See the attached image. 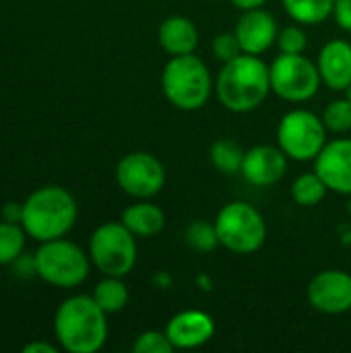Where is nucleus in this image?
Segmentation results:
<instances>
[{"mask_svg":"<svg viewBox=\"0 0 351 353\" xmlns=\"http://www.w3.org/2000/svg\"><path fill=\"white\" fill-rule=\"evenodd\" d=\"M54 337L68 353H95L108 341V314L93 296H70L54 314Z\"/></svg>","mask_w":351,"mask_h":353,"instance_id":"nucleus-1","label":"nucleus"},{"mask_svg":"<svg viewBox=\"0 0 351 353\" xmlns=\"http://www.w3.org/2000/svg\"><path fill=\"white\" fill-rule=\"evenodd\" d=\"M79 205L70 190L58 184L35 188L23 201V230L35 242L64 238L77 223Z\"/></svg>","mask_w":351,"mask_h":353,"instance_id":"nucleus-2","label":"nucleus"},{"mask_svg":"<svg viewBox=\"0 0 351 353\" xmlns=\"http://www.w3.org/2000/svg\"><path fill=\"white\" fill-rule=\"evenodd\" d=\"M215 91L225 110L234 114L252 112L271 93L269 66L261 60V56L240 54L221 66Z\"/></svg>","mask_w":351,"mask_h":353,"instance_id":"nucleus-3","label":"nucleus"},{"mask_svg":"<svg viewBox=\"0 0 351 353\" xmlns=\"http://www.w3.org/2000/svg\"><path fill=\"white\" fill-rule=\"evenodd\" d=\"M161 89L168 101L182 112L201 110L213 91L209 66L192 54L172 56L161 72Z\"/></svg>","mask_w":351,"mask_h":353,"instance_id":"nucleus-4","label":"nucleus"},{"mask_svg":"<svg viewBox=\"0 0 351 353\" xmlns=\"http://www.w3.org/2000/svg\"><path fill=\"white\" fill-rule=\"evenodd\" d=\"M37 277L54 288L72 290L85 283L91 271L89 252L77 246L70 240L58 238L50 242H41L35 250Z\"/></svg>","mask_w":351,"mask_h":353,"instance_id":"nucleus-5","label":"nucleus"},{"mask_svg":"<svg viewBox=\"0 0 351 353\" xmlns=\"http://www.w3.org/2000/svg\"><path fill=\"white\" fill-rule=\"evenodd\" d=\"M219 244L234 254H254L267 240V223L259 209L246 201H234L221 207L215 217Z\"/></svg>","mask_w":351,"mask_h":353,"instance_id":"nucleus-6","label":"nucleus"},{"mask_svg":"<svg viewBox=\"0 0 351 353\" xmlns=\"http://www.w3.org/2000/svg\"><path fill=\"white\" fill-rule=\"evenodd\" d=\"M137 236L122 221L101 223L89 238V259L108 277H126L137 265Z\"/></svg>","mask_w":351,"mask_h":353,"instance_id":"nucleus-7","label":"nucleus"},{"mask_svg":"<svg viewBox=\"0 0 351 353\" xmlns=\"http://www.w3.org/2000/svg\"><path fill=\"white\" fill-rule=\"evenodd\" d=\"M327 126L310 110L288 112L277 126V145L294 161H314L327 145Z\"/></svg>","mask_w":351,"mask_h":353,"instance_id":"nucleus-8","label":"nucleus"},{"mask_svg":"<svg viewBox=\"0 0 351 353\" xmlns=\"http://www.w3.org/2000/svg\"><path fill=\"white\" fill-rule=\"evenodd\" d=\"M271 91L290 103H302L317 95L321 87L319 66L304 54H279L271 66Z\"/></svg>","mask_w":351,"mask_h":353,"instance_id":"nucleus-9","label":"nucleus"},{"mask_svg":"<svg viewBox=\"0 0 351 353\" xmlns=\"http://www.w3.org/2000/svg\"><path fill=\"white\" fill-rule=\"evenodd\" d=\"M116 182L132 199H153L166 186V168L155 155L132 151L118 161Z\"/></svg>","mask_w":351,"mask_h":353,"instance_id":"nucleus-10","label":"nucleus"},{"mask_svg":"<svg viewBox=\"0 0 351 353\" xmlns=\"http://www.w3.org/2000/svg\"><path fill=\"white\" fill-rule=\"evenodd\" d=\"M308 302L323 314H343L351 310V275L339 269L317 273L308 283Z\"/></svg>","mask_w":351,"mask_h":353,"instance_id":"nucleus-11","label":"nucleus"},{"mask_svg":"<svg viewBox=\"0 0 351 353\" xmlns=\"http://www.w3.org/2000/svg\"><path fill=\"white\" fill-rule=\"evenodd\" d=\"M314 172L327 188L337 194H351V139H335L323 147L314 159Z\"/></svg>","mask_w":351,"mask_h":353,"instance_id":"nucleus-12","label":"nucleus"},{"mask_svg":"<svg viewBox=\"0 0 351 353\" xmlns=\"http://www.w3.org/2000/svg\"><path fill=\"white\" fill-rule=\"evenodd\" d=\"M288 172V155L281 147L273 145H257L244 153L242 176L248 184L267 188L277 184Z\"/></svg>","mask_w":351,"mask_h":353,"instance_id":"nucleus-13","label":"nucleus"},{"mask_svg":"<svg viewBox=\"0 0 351 353\" xmlns=\"http://www.w3.org/2000/svg\"><path fill=\"white\" fill-rule=\"evenodd\" d=\"M166 335L174 350H197L215 335V321L203 310H182L166 325Z\"/></svg>","mask_w":351,"mask_h":353,"instance_id":"nucleus-14","label":"nucleus"},{"mask_svg":"<svg viewBox=\"0 0 351 353\" xmlns=\"http://www.w3.org/2000/svg\"><path fill=\"white\" fill-rule=\"evenodd\" d=\"M234 33H236L244 54L261 56L269 48L275 46L279 27L271 12H267L263 8H254V10H244V14L236 23Z\"/></svg>","mask_w":351,"mask_h":353,"instance_id":"nucleus-15","label":"nucleus"},{"mask_svg":"<svg viewBox=\"0 0 351 353\" xmlns=\"http://www.w3.org/2000/svg\"><path fill=\"white\" fill-rule=\"evenodd\" d=\"M321 81L333 91H348L351 87V43L345 39H331L321 48L317 60Z\"/></svg>","mask_w":351,"mask_h":353,"instance_id":"nucleus-16","label":"nucleus"},{"mask_svg":"<svg viewBox=\"0 0 351 353\" xmlns=\"http://www.w3.org/2000/svg\"><path fill=\"white\" fill-rule=\"evenodd\" d=\"M157 39H159V46L163 48V52H168L170 56H184V54H192L197 50L199 29L188 17L174 14V17H168L166 21H161Z\"/></svg>","mask_w":351,"mask_h":353,"instance_id":"nucleus-17","label":"nucleus"},{"mask_svg":"<svg viewBox=\"0 0 351 353\" xmlns=\"http://www.w3.org/2000/svg\"><path fill=\"white\" fill-rule=\"evenodd\" d=\"M120 221L137 236V238H153L166 228V213L161 207L143 199L122 211Z\"/></svg>","mask_w":351,"mask_h":353,"instance_id":"nucleus-18","label":"nucleus"},{"mask_svg":"<svg viewBox=\"0 0 351 353\" xmlns=\"http://www.w3.org/2000/svg\"><path fill=\"white\" fill-rule=\"evenodd\" d=\"M283 8L298 25H321L333 17L335 0H283Z\"/></svg>","mask_w":351,"mask_h":353,"instance_id":"nucleus-19","label":"nucleus"},{"mask_svg":"<svg viewBox=\"0 0 351 353\" xmlns=\"http://www.w3.org/2000/svg\"><path fill=\"white\" fill-rule=\"evenodd\" d=\"M91 296L106 314H116V312L124 310L128 304V288L122 281V277L103 275V279L93 288Z\"/></svg>","mask_w":351,"mask_h":353,"instance_id":"nucleus-20","label":"nucleus"},{"mask_svg":"<svg viewBox=\"0 0 351 353\" xmlns=\"http://www.w3.org/2000/svg\"><path fill=\"white\" fill-rule=\"evenodd\" d=\"M244 153L246 151H242V147L238 143H234L232 139H219L211 145L209 159H211L213 168H217L221 174L234 176V174L242 172Z\"/></svg>","mask_w":351,"mask_h":353,"instance_id":"nucleus-21","label":"nucleus"},{"mask_svg":"<svg viewBox=\"0 0 351 353\" xmlns=\"http://www.w3.org/2000/svg\"><path fill=\"white\" fill-rule=\"evenodd\" d=\"M329 188L317 172L300 174L292 184V199L300 207H317L325 201Z\"/></svg>","mask_w":351,"mask_h":353,"instance_id":"nucleus-22","label":"nucleus"},{"mask_svg":"<svg viewBox=\"0 0 351 353\" xmlns=\"http://www.w3.org/2000/svg\"><path fill=\"white\" fill-rule=\"evenodd\" d=\"M27 232L21 223L0 221V267L10 265L21 252H25Z\"/></svg>","mask_w":351,"mask_h":353,"instance_id":"nucleus-23","label":"nucleus"},{"mask_svg":"<svg viewBox=\"0 0 351 353\" xmlns=\"http://www.w3.org/2000/svg\"><path fill=\"white\" fill-rule=\"evenodd\" d=\"M184 240L197 252H213L219 246L215 223H209V221H203V219H197L186 228Z\"/></svg>","mask_w":351,"mask_h":353,"instance_id":"nucleus-24","label":"nucleus"},{"mask_svg":"<svg viewBox=\"0 0 351 353\" xmlns=\"http://www.w3.org/2000/svg\"><path fill=\"white\" fill-rule=\"evenodd\" d=\"M323 122L327 126L329 132H348L351 130V99H333L331 103H327L325 112H323Z\"/></svg>","mask_w":351,"mask_h":353,"instance_id":"nucleus-25","label":"nucleus"},{"mask_svg":"<svg viewBox=\"0 0 351 353\" xmlns=\"http://www.w3.org/2000/svg\"><path fill=\"white\" fill-rule=\"evenodd\" d=\"M277 48L281 54H304L308 39L300 25H288L277 33Z\"/></svg>","mask_w":351,"mask_h":353,"instance_id":"nucleus-26","label":"nucleus"},{"mask_svg":"<svg viewBox=\"0 0 351 353\" xmlns=\"http://www.w3.org/2000/svg\"><path fill=\"white\" fill-rule=\"evenodd\" d=\"M132 352L134 353H172L176 352L172 341L168 339L166 331H145L137 337V341L132 343Z\"/></svg>","mask_w":351,"mask_h":353,"instance_id":"nucleus-27","label":"nucleus"},{"mask_svg":"<svg viewBox=\"0 0 351 353\" xmlns=\"http://www.w3.org/2000/svg\"><path fill=\"white\" fill-rule=\"evenodd\" d=\"M211 50H213V56L219 60V62H230V60H234V58H238L240 54H244L242 52V46H240V41H238V37H236V33L232 31H225V33H219V35H215L213 37V41H211Z\"/></svg>","mask_w":351,"mask_h":353,"instance_id":"nucleus-28","label":"nucleus"},{"mask_svg":"<svg viewBox=\"0 0 351 353\" xmlns=\"http://www.w3.org/2000/svg\"><path fill=\"white\" fill-rule=\"evenodd\" d=\"M12 275L19 279H31L37 277V265H35V252H21L12 263H10Z\"/></svg>","mask_w":351,"mask_h":353,"instance_id":"nucleus-29","label":"nucleus"},{"mask_svg":"<svg viewBox=\"0 0 351 353\" xmlns=\"http://www.w3.org/2000/svg\"><path fill=\"white\" fill-rule=\"evenodd\" d=\"M333 17L343 31L351 33V0H335Z\"/></svg>","mask_w":351,"mask_h":353,"instance_id":"nucleus-30","label":"nucleus"},{"mask_svg":"<svg viewBox=\"0 0 351 353\" xmlns=\"http://www.w3.org/2000/svg\"><path fill=\"white\" fill-rule=\"evenodd\" d=\"M0 217L4 221H10V223H21L23 221V203H19V201L4 203L2 211H0Z\"/></svg>","mask_w":351,"mask_h":353,"instance_id":"nucleus-31","label":"nucleus"},{"mask_svg":"<svg viewBox=\"0 0 351 353\" xmlns=\"http://www.w3.org/2000/svg\"><path fill=\"white\" fill-rule=\"evenodd\" d=\"M23 353H58V347L46 341H31L23 345Z\"/></svg>","mask_w":351,"mask_h":353,"instance_id":"nucleus-32","label":"nucleus"},{"mask_svg":"<svg viewBox=\"0 0 351 353\" xmlns=\"http://www.w3.org/2000/svg\"><path fill=\"white\" fill-rule=\"evenodd\" d=\"M267 0H232V4L236 8H240L242 12L244 10H254V8H263Z\"/></svg>","mask_w":351,"mask_h":353,"instance_id":"nucleus-33","label":"nucleus"},{"mask_svg":"<svg viewBox=\"0 0 351 353\" xmlns=\"http://www.w3.org/2000/svg\"><path fill=\"white\" fill-rule=\"evenodd\" d=\"M348 97H350V99H351V87H350V89H348Z\"/></svg>","mask_w":351,"mask_h":353,"instance_id":"nucleus-34","label":"nucleus"}]
</instances>
